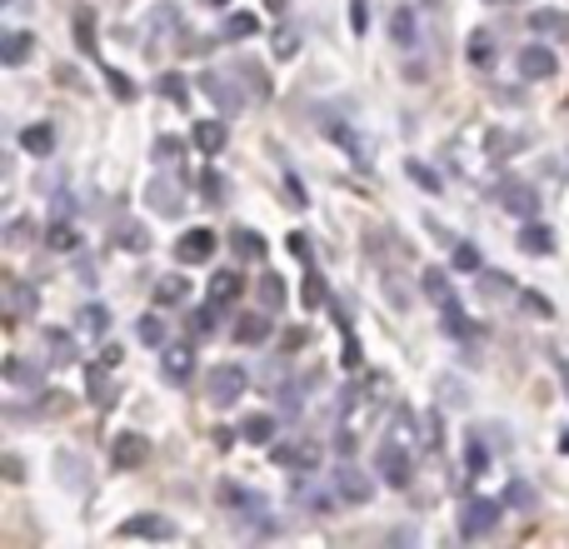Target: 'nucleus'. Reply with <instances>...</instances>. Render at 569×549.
Wrapping results in <instances>:
<instances>
[{
  "label": "nucleus",
  "instance_id": "1",
  "mask_svg": "<svg viewBox=\"0 0 569 549\" xmlns=\"http://www.w3.org/2000/svg\"><path fill=\"white\" fill-rule=\"evenodd\" d=\"M425 295H430V300L440 305V320H445V330H450V335H460V340H470V335H475V325L465 320V305H460V295L450 290V274H445V270H425Z\"/></svg>",
  "mask_w": 569,
  "mask_h": 549
},
{
  "label": "nucleus",
  "instance_id": "2",
  "mask_svg": "<svg viewBox=\"0 0 569 549\" xmlns=\"http://www.w3.org/2000/svg\"><path fill=\"white\" fill-rule=\"evenodd\" d=\"M246 390H250V375L240 370V365H216V370L206 375V395H210V405H220V410L236 405Z\"/></svg>",
  "mask_w": 569,
  "mask_h": 549
},
{
  "label": "nucleus",
  "instance_id": "3",
  "mask_svg": "<svg viewBox=\"0 0 569 549\" xmlns=\"http://www.w3.org/2000/svg\"><path fill=\"white\" fill-rule=\"evenodd\" d=\"M375 470H380V480L390 485V490H405V485H410V450H400L395 440H385L380 455H375Z\"/></svg>",
  "mask_w": 569,
  "mask_h": 549
},
{
  "label": "nucleus",
  "instance_id": "4",
  "mask_svg": "<svg viewBox=\"0 0 569 549\" xmlns=\"http://www.w3.org/2000/svg\"><path fill=\"white\" fill-rule=\"evenodd\" d=\"M495 525H500V505L495 500H470L460 510V535L465 540H480V535H490Z\"/></svg>",
  "mask_w": 569,
  "mask_h": 549
},
{
  "label": "nucleus",
  "instance_id": "5",
  "mask_svg": "<svg viewBox=\"0 0 569 549\" xmlns=\"http://www.w3.org/2000/svg\"><path fill=\"white\" fill-rule=\"evenodd\" d=\"M116 540H176V525L166 515H136L116 530Z\"/></svg>",
  "mask_w": 569,
  "mask_h": 549
},
{
  "label": "nucleus",
  "instance_id": "6",
  "mask_svg": "<svg viewBox=\"0 0 569 549\" xmlns=\"http://www.w3.org/2000/svg\"><path fill=\"white\" fill-rule=\"evenodd\" d=\"M110 460H116V470H140L150 460V440L136 430H120V440L110 445Z\"/></svg>",
  "mask_w": 569,
  "mask_h": 549
},
{
  "label": "nucleus",
  "instance_id": "7",
  "mask_svg": "<svg viewBox=\"0 0 569 549\" xmlns=\"http://www.w3.org/2000/svg\"><path fill=\"white\" fill-rule=\"evenodd\" d=\"M270 460H276L280 470L315 475V470H320V445H276V450H270Z\"/></svg>",
  "mask_w": 569,
  "mask_h": 549
},
{
  "label": "nucleus",
  "instance_id": "8",
  "mask_svg": "<svg viewBox=\"0 0 569 549\" xmlns=\"http://www.w3.org/2000/svg\"><path fill=\"white\" fill-rule=\"evenodd\" d=\"M200 90H206L210 100H216V110H226V116H236V110H246V96H240L236 86H230L220 70H200Z\"/></svg>",
  "mask_w": 569,
  "mask_h": 549
},
{
  "label": "nucleus",
  "instance_id": "9",
  "mask_svg": "<svg viewBox=\"0 0 569 549\" xmlns=\"http://www.w3.org/2000/svg\"><path fill=\"white\" fill-rule=\"evenodd\" d=\"M216 230H186V236H180V246H176V260L180 266H206L210 256H216Z\"/></svg>",
  "mask_w": 569,
  "mask_h": 549
},
{
  "label": "nucleus",
  "instance_id": "10",
  "mask_svg": "<svg viewBox=\"0 0 569 549\" xmlns=\"http://www.w3.org/2000/svg\"><path fill=\"white\" fill-rule=\"evenodd\" d=\"M160 375H166L170 385H186L190 375H196V350H190V345H166V350H160Z\"/></svg>",
  "mask_w": 569,
  "mask_h": 549
},
{
  "label": "nucleus",
  "instance_id": "11",
  "mask_svg": "<svg viewBox=\"0 0 569 549\" xmlns=\"http://www.w3.org/2000/svg\"><path fill=\"white\" fill-rule=\"evenodd\" d=\"M335 490H340V500L365 505L375 495V480L365 470H355V465H340V470H335Z\"/></svg>",
  "mask_w": 569,
  "mask_h": 549
},
{
  "label": "nucleus",
  "instance_id": "12",
  "mask_svg": "<svg viewBox=\"0 0 569 549\" xmlns=\"http://www.w3.org/2000/svg\"><path fill=\"white\" fill-rule=\"evenodd\" d=\"M146 206L156 210V216H180V210H186V196H180L176 190V180H150L146 186Z\"/></svg>",
  "mask_w": 569,
  "mask_h": 549
},
{
  "label": "nucleus",
  "instance_id": "13",
  "mask_svg": "<svg viewBox=\"0 0 569 549\" xmlns=\"http://www.w3.org/2000/svg\"><path fill=\"white\" fill-rule=\"evenodd\" d=\"M555 70H560V60H555L550 46H525L520 50V76L525 80H550Z\"/></svg>",
  "mask_w": 569,
  "mask_h": 549
},
{
  "label": "nucleus",
  "instance_id": "14",
  "mask_svg": "<svg viewBox=\"0 0 569 549\" xmlns=\"http://www.w3.org/2000/svg\"><path fill=\"white\" fill-rule=\"evenodd\" d=\"M190 140H196L200 156H220V150H226V140H230V130H226V120H196Z\"/></svg>",
  "mask_w": 569,
  "mask_h": 549
},
{
  "label": "nucleus",
  "instance_id": "15",
  "mask_svg": "<svg viewBox=\"0 0 569 549\" xmlns=\"http://www.w3.org/2000/svg\"><path fill=\"white\" fill-rule=\"evenodd\" d=\"M325 136H330L350 160H360V166L370 160V150H365V136H360V130H350L345 120H325Z\"/></svg>",
  "mask_w": 569,
  "mask_h": 549
},
{
  "label": "nucleus",
  "instance_id": "16",
  "mask_svg": "<svg viewBox=\"0 0 569 549\" xmlns=\"http://www.w3.org/2000/svg\"><path fill=\"white\" fill-rule=\"evenodd\" d=\"M240 290H246V280H240V270H216L210 274V305H230V300H240Z\"/></svg>",
  "mask_w": 569,
  "mask_h": 549
},
{
  "label": "nucleus",
  "instance_id": "17",
  "mask_svg": "<svg viewBox=\"0 0 569 549\" xmlns=\"http://www.w3.org/2000/svg\"><path fill=\"white\" fill-rule=\"evenodd\" d=\"M520 250H525V256H550V250H555L550 226H540V220H525V226H520Z\"/></svg>",
  "mask_w": 569,
  "mask_h": 549
},
{
  "label": "nucleus",
  "instance_id": "18",
  "mask_svg": "<svg viewBox=\"0 0 569 549\" xmlns=\"http://www.w3.org/2000/svg\"><path fill=\"white\" fill-rule=\"evenodd\" d=\"M220 500L226 505H236V515H266V500H260L256 490H246V485H220Z\"/></svg>",
  "mask_w": 569,
  "mask_h": 549
},
{
  "label": "nucleus",
  "instance_id": "19",
  "mask_svg": "<svg viewBox=\"0 0 569 549\" xmlns=\"http://www.w3.org/2000/svg\"><path fill=\"white\" fill-rule=\"evenodd\" d=\"M276 415H246V420H240V440L246 445H270L276 440Z\"/></svg>",
  "mask_w": 569,
  "mask_h": 549
},
{
  "label": "nucleus",
  "instance_id": "20",
  "mask_svg": "<svg viewBox=\"0 0 569 549\" xmlns=\"http://www.w3.org/2000/svg\"><path fill=\"white\" fill-rule=\"evenodd\" d=\"M236 340H240V345H266V340H270V315H266V310H256V315H240V325H236Z\"/></svg>",
  "mask_w": 569,
  "mask_h": 549
},
{
  "label": "nucleus",
  "instance_id": "21",
  "mask_svg": "<svg viewBox=\"0 0 569 549\" xmlns=\"http://www.w3.org/2000/svg\"><path fill=\"white\" fill-rule=\"evenodd\" d=\"M390 36H395V46H400V50H410L415 40H420V30H415V10H410V6H400V10H395V20H390Z\"/></svg>",
  "mask_w": 569,
  "mask_h": 549
},
{
  "label": "nucleus",
  "instance_id": "22",
  "mask_svg": "<svg viewBox=\"0 0 569 549\" xmlns=\"http://www.w3.org/2000/svg\"><path fill=\"white\" fill-rule=\"evenodd\" d=\"M505 210H515V216L535 220V210H540V200H535L530 186H505Z\"/></svg>",
  "mask_w": 569,
  "mask_h": 549
},
{
  "label": "nucleus",
  "instance_id": "23",
  "mask_svg": "<svg viewBox=\"0 0 569 549\" xmlns=\"http://www.w3.org/2000/svg\"><path fill=\"white\" fill-rule=\"evenodd\" d=\"M50 146H56V130L50 126H26L20 130V150H30V156H50Z\"/></svg>",
  "mask_w": 569,
  "mask_h": 549
},
{
  "label": "nucleus",
  "instance_id": "24",
  "mask_svg": "<svg viewBox=\"0 0 569 549\" xmlns=\"http://www.w3.org/2000/svg\"><path fill=\"white\" fill-rule=\"evenodd\" d=\"M450 270H460V274H480V270H485L480 250L465 246V240H455V246H450Z\"/></svg>",
  "mask_w": 569,
  "mask_h": 549
},
{
  "label": "nucleus",
  "instance_id": "25",
  "mask_svg": "<svg viewBox=\"0 0 569 549\" xmlns=\"http://www.w3.org/2000/svg\"><path fill=\"white\" fill-rule=\"evenodd\" d=\"M116 246H120V250H130V256H140V250H150L146 226H136V220H126V226H116Z\"/></svg>",
  "mask_w": 569,
  "mask_h": 549
},
{
  "label": "nucleus",
  "instance_id": "26",
  "mask_svg": "<svg viewBox=\"0 0 569 549\" xmlns=\"http://www.w3.org/2000/svg\"><path fill=\"white\" fill-rule=\"evenodd\" d=\"M405 176H410V180H415V186H420V190H425V196H440V190H445V180H440V176H435V170H430V166H425V160H405Z\"/></svg>",
  "mask_w": 569,
  "mask_h": 549
},
{
  "label": "nucleus",
  "instance_id": "27",
  "mask_svg": "<svg viewBox=\"0 0 569 549\" xmlns=\"http://www.w3.org/2000/svg\"><path fill=\"white\" fill-rule=\"evenodd\" d=\"M46 246H50V250H76V246H80V230L70 226V220H50Z\"/></svg>",
  "mask_w": 569,
  "mask_h": 549
},
{
  "label": "nucleus",
  "instance_id": "28",
  "mask_svg": "<svg viewBox=\"0 0 569 549\" xmlns=\"http://www.w3.org/2000/svg\"><path fill=\"white\" fill-rule=\"evenodd\" d=\"M465 56H470L475 70L490 66V60H495V36H490V30H475V36H470V50H465Z\"/></svg>",
  "mask_w": 569,
  "mask_h": 549
},
{
  "label": "nucleus",
  "instance_id": "29",
  "mask_svg": "<svg viewBox=\"0 0 569 549\" xmlns=\"http://www.w3.org/2000/svg\"><path fill=\"white\" fill-rule=\"evenodd\" d=\"M26 56H30V30H10L6 46H0V60H6V66H20Z\"/></svg>",
  "mask_w": 569,
  "mask_h": 549
},
{
  "label": "nucleus",
  "instance_id": "30",
  "mask_svg": "<svg viewBox=\"0 0 569 549\" xmlns=\"http://www.w3.org/2000/svg\"><path fill=\"white\" fill-rule=\"evenodd\" d=\"M76 46L80 56H96V16L90 10H76Z\"/></svg>",
  "mask_w": 569,
  "mask_h": 549
},
{
  "label": "nucleus",
  "instance_id": "31",
  "mask_svg": "<svg viewBox=\"0 0 569 549\" xmlns=\"http://www.w3.org/2000/svg\"><path fill=\"white\" fill-rule=\"evenodd\" d=\"M230 246H236V256H246V260H266V240H260L256 230H236Z\"/></svg>",
  "mask_w": 569,
  "mask_h": 549
},
{
  "label": "nucleus",
  "instance_id": "32",
  "mask_svg": "<svg viewBox=\"0 0 569 549\" xmlns=\"http://www.w3.org/2000/svg\"><path fill=\"white\" fill-rule=\"evenodd\" d=\"M40 305V295H36V285H26V280H10V310L16 315H30Z\"/></svg>",
  "mask_w": 569,
  "mask_h": 549
},
{
  "label": "nucleus",
  "instance_id": "33",
  "mask_svg": "<svg viewBox=\"0 0 569 549\" xmlns=\"http://www.w3.org/2000/svg\"><path fill=\"white\" fill-rule=\"evenodd\" d=\"M530 30H545V36H555V30H560V36H565V30H569V16H565V10H535V16H530Z\"/></svg>",
  "mask_w": 569,
  "mask_h": 549
},
{
  "label": "nucleus",
  "instance_id": "34",
  "mask_svg": "<svg viewBox=\"0 0 569 549\" xmlns=\"http://www.w3.org/2000/svg\"><path fill=\"white\" fill-rule=\"evenodd\" d=\"M90 395H96V405L116 400V390H110V365H90Z\"/></svg>",
  "mask_w": 569,
  "mask_h": 549
},
{
  "label": "nucleus",
  "instance_id": "35",
  "mask_svg": "<svg viewBox=\"0 0 569 549\" xmlns=\"http://www.w3.org/2000/svg\"><path fill=\"white\" fill-rule=\"evenodd\" d=\"M190 295V285L180 280V274H170V280H160L156 285V305H180Z\"/></svg>",
  "mask_w": 569,
  "mask_h": 549
},
{
  "label": "nucleus",
  "instance_id": "36",
  "mask_svg": "<svg viewBox=\"0 0 569 549\" xmlns=\"http://www.w3.org/2000/svg\"><path fill=\"white\" fill-rule=\"evenodd\" d=\"M256 30H260V20L250 16V10H240V16L226 20V36H230V40H246V36H256Z\"/></svg>",
  "mask_w": 569,
  "mask_h": 549
},
{
  "label": "nucleus",
  "instance_id": "37",
  "mask_svg": "<svg viewBox=\"0 0 569 549\" xmlns=\"http://www.w3.org/2000/svg\"><path fill=\"white\" fill-rule=\"evenodd\" d=\"M106 325H110L106 305H86V315H80V330H86V335H106Z\"/></svg>",
  "mask_w": 569,
  "mask_h": 549
},
{
  "label": "nucleus",
  "instance_id": "38",
  "mask_svg": "<svg viewBox=\"0 0 569 549\" xmlns=\"http://www.w3.org/2000/svg\"><path fill=\"white\" fill-rule=\"evenodd\" d=\"M465 465H470V475H485V470H490V450L480 445V435L465 445Z\"/></svg>",
  "mask_w": 569,
  "mask_h": 549
},
{
  "label": "nucleus",
  "instance_id": "39",
  "mask_svg": "<svg viewBox=\"0 0 569 549\" xmlns=\"http://www.w3.org/2000/svg\"><path fill=\"white\" fill-rule=\"evenodd\" d=\"M260 300H266V310L284 305V280H280V274H266V280H260Z\"/></svg>",
  "mask_w": 569,
  "mask_h": 549
},
{
  "label": "nucleus",
  "instance_id": "40",
  "mask_svg": "<svg viewBox=\"0 0 569 549\" xmlns=\"http://www.w3.org/2000/svg\"><path fill=\"white\" fill-rule=\"evenodd\" d=\"M520 305H525V310H530V315H540V320H550V315H555V305L545 300L540 290H520Z\"/></svg>",
  "mask_w": 569,
  "mask_h": 549
},
{
  "label": "nucleus",
  "instance_id": "41",
  "mask_svg": "<svg viewBox=\"0 0 569 549\" xmlns=\"http://www.w3.org/2000/svg\"><path fill=\"white\" fill-rule=\"evenodd\" d=\"M325 300H330V290H325V280L310 270V280H305V305H310V310H320Z\"/></svg>",
  "mask_w": 569,
  "mask_h": 549
},
{
  "label": "nucleus",
  "instance_id": "42",
  "mask_svg": "<svg viewBox=\"0 0 569 549\" xmlns=\"http://www.w3.org/2000/svg\"><path fill=\"white\" fill-rule=\"evenodd\" d=\"M46 345H50V355H56V360H76V345H70V335L46 330Z\"/></svg>",
  "mask_w": 569,
  "mask_h": 549
},
{
  "label": "nucleus",
  "instance_id": "43",
  "mask_svg": "<svg viewBox=\"0 0 569 549\" xmlns=\"http://www.w3.org/2000/svg\"><path fill=\"white\" fill-rule=\"evenodd\" d=\"M200 190H206L210 206H220V200H226V180H220L216 170H206V176H200Z\"/></svg>",
  "mask_w": 569,
  "mask_h": 549
},
{
  "label": "nucleus",
  "instance_id": "44",
  "mask_svg": "<svg viewBox=\"0 0 569 549\" xmlns=\"http://www.w3.org/2000/svg\"><path fill=\"white\" fill-rule=\"evenodd\" d=\"M160 90H166V100H176V106H186V100H190V90H186V80H180V76H166V80H160Z\"/></svg>",
  "mask_w": 569,
  "mask_h": 549
},
{
  "label": "nucleus",
  "instance_id": "45",
  "mask_svg": "<svg viewBox=\"0 0 569 549\" xmlns=\"http://www.w3.org/2000/svg\"><path fill=\"white\" fill-rule=\"evenodd\" d=\"M156 160L176 166V160H180V140H176V136H160V140H156Z\"/></svg>",
  "mask_w": 569,
  "mask_h": 549
},
{
  "label": "nucleus",
  "instance_id": "46",
  "mask_svg": "<svg viewBox=\"0 0 569 549\" xmlns=\"http://www.w3.org/2000/svg\"><path fill=\"white\" fill-rule=\"evenodd\" d=\"M350 26H355V36H365V26H370V0H350Z\"/></svg>",
  "mask_w": 569,
  "mask_h": 549
},
{
  "label": "nucleus",
  "instance_id": "47",
  "mask_svg": "<svg viewBox=\"0 0 569 549\" xmlns=\"http://www.w3.org/2000/svg\"><path fill=\"white\" fill-rule=\"evenodd\" d=\"M140 340H146V345H160V340H166V325H160L156 315H146V320H140Z\"/></svg>",
  "mask_w": 569,
  "mask_h": 549
},
{
  "label": "nucleus",
  "instance_id": "48",
  "mask_svg": "<svg viewBox=\"0 0 569 549\" xmlns=\"http://www.w3.org/2000/svg\"><path fill=\"white\" fill-rule=\"evenodd\" d=\"M284 196H290V206H295V210H305V206H310V196H305L300 176H284Z\"/></svg>",
  "mask_w": 569,
  "mask_h": 549
},
{
  "label": "nucleus",
  "instance_id": "49",
  "mask_svg": "<svg viewBox=\"0 0 569 549\" xmlns=\"http://www.w3.org/2000/svg\"><path fill=\"white\" fill-rule=\"evenodd\" d=\"M216 310H220V305H210V310L190 315V330H196V335H210V330H216Z\"/></svg>",
  "mask_w": 569,
  "mask_h": 549
},
{
  "label": "nucleus",
  "instance_id": "50",
  "mask_svg": "<svg viewBox=\"0 0 569 549\" xmlns=\"http://www.w3.org/2000/svg\"><path fill=\"white\" fill-rule=\"evenodd\" d=\"M0 470H6V480H10V485H20V480H26V465H20L16 455H6V460H0Z\"/></svg>",
  "mask_w": 569,
  "mask_h": 549
},
{
  "label": "nucleus",
  "instance_id": "51",
  "mask_svg": "<svg viewBox=\"0 0 569 549\" xmlns=\"http://www.w3.org/2000/svg\"><path fill=\"white\" fill-rule=\"evenodd\" d=\"M110 90H116L120 100H130V96H136V86H130V76H120V70H110Z\"/></svg>",
  "mask_w": 569,
  "mask_h": 549
},
{
  "label": "nucleus",
  "instance_id": "52",
  "mask_svg": "<svg viewBox=\"0 0 569 549\" xmlns=\"http://www.w3.org/2000/svg\"><path fill=\"white\" fill-rule=\"evenodd\" d=\"M295 50H300V40L295 36H276V56H295Z\"/></svg>",
  "mask_w": 569,
  "mask_h": 549
},
{
  "label": "nucleus",
  "instance_id": "53",
  "mask_svg": "<svg viewBox=\"0 0 569 549\" xmlns=\"http://www.w3.org/2000/svg\"><path fill=\"white\" fill-rule=\"evenodd\" d=\"M560 375H565V385H569V360H560Z\"/></svg>",
  "mask_w": 569,
  "mask_h": 549
},
{
  "label": "nucleus",
  "instance_id": "54",
  "mask_svg": "<svg viewBox=\"0 0 569 549\" xmlns=\"http://www.w3.org/2000/svg\"><path fill=\"white\" fill-rule=\"evenodd\" d=\"M270 6H276V10H284V0H270Z\"/></svg>",
  "mask_w": 569,
  "mask_h": 549
},
{
  "label": "nucleus",
  "instance_id": "55",
  "mask_svg": "<svg viewBox=\"0 0 569 549\" xmlns=\"http://www.w3.org/2000/svg\"><path fill=\"white\" fill-rule=\"evenodd\" d=\"M206 6H226V0H206Z\"/></svg>",
  "mask_w": 569,
  "mask_h": 549
},
{
  "label": "nucleus",
  "instance_id": "56",
  "mask_svg": "<svg viewBox=\"0 0 569 549\" xmlns=\"http://www.w3.org/2000/svg\"><path fill=\"white\" fill-rule=\"evenodd\" d=\"M490 6H500V0H490Z\"/></svg>",
  "mask_w": 569,
  "mask_h": 549
}]
</instances>
